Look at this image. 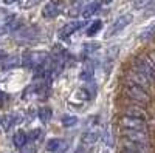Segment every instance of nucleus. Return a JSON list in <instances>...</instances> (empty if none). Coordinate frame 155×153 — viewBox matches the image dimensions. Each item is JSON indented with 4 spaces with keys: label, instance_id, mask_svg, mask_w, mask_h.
<instances>
[{
    "label": "nucleus",
    "instance_id": "obj_1",
    "mask_svg": "<svg viewBox=\"0 0 155 153\" xmlns=\"http://www.w3.org/2000/svg\"><path fill=\"white\" fill-rule=\"evenodd\" d=\"M124 96L135 100L137 104H147V102L150 100V96L147 93L146 88H141L138 85H134V84H126L124 87Z\"/></svg>",
    "mask_w": 155,
    "mask_h": 153
},
{
    "label": "nucleus",
    "instance_id": "obj_2",
    "mask_svg": "<svg viewBox=\"0 0 155 153\" xmlns=\"http://www.w3.org/2000/svg\"><path fill=\"white\" fill-rule=\"evenodd\" d=\"M120 125L123 130H134V132H144L147 133V122L144 119H138L132 116H124L120 119Z\"/></svg>",
    "mask_w": 155,
    "mask_h": 153
},
{
    "label": "nucleus",
    "instance_id": "obj_3",
    "mask_svg": "<svg viewBox=\"0 0 155 153\" xmlns=\"http://www.w3.org/2000/svg\"><path fill=\"white\" fill-rule=\"evenodd\" d=\"M64 9H65V0H50L42 9V16L45 19H54L62 14Z\"/></svg>",
    "mask_w": 155,
    "mask_h": 153
},
{
    "label": "nucleus",
    "instance_id": "obj_4",
    "mask_svg": "<svg viewBox=\"0 0 155 153\" xmlns=\"http://www.w3.org/2000/svg\"><path fill=\"white\" fill-rule=\"evenodd\" d=\"M132 20H134V16H132V14H123V16H120L118 19L112 23V27L109 28V31L106 33V39H109V37H113V36H116L118 33H121V31L127 27V25L132 23Z\"/></svg>",
    "mask_w": 155,
    "mask_h": 153
},
{
    "label": "nucleus",
    "instance_id": "obj_5",
    "mask_svg": "<svg viewBox=\"0 0 155 153\" xmlns=\"http://www.w3.org/2000/svg\"><path fill=\"white\" fill-rule=\"evenodd\" d=\"M126 79H127L129 84L138 85V87H141V88H146V90L152 85V81H149L143 73H140V71L135 70V68H130V70L126 71Z\"/></svg>",
    "mask_w": 155,
    "mask_h": 153
},
{
    "label": "nucleus",
    "instance_id": "obj_6",
    "mask_svg": "<svg viewBox=\"0 0 155 153\" xmlns=\"http://www.w3.org/2000/svg\"><path fill=\"white\" fill-rule=\"evenodd\" d=\"M134 68L138 70L140 73H143L149 81H153V74H155V71H153V63H150V62L147 60L146 56L135 59V62H134Z\"/></svg>",
    "mask_w": 155,
    "mask_h": 153
},
{
    "label": "nucleus",
    "instance_id": "obj_7",
    "mask_svg": "<svg viewBox=\"0 0 155 153\" xmlns=\"http://www.w3.org/2000/svg\"><path fill=\"white\" fill-rule=\"evenodd\" d=\"M123 148L126 153H152L150 144H141V142H134L123 139Z\"/></svg>",
    "mask_w": 155,
    "mask_h": 153
},
{
    "label": "nucleus",
    "instance_id": "obj_8",
    "mask_svg": "<svg viewBox=\"0 0 155 153\" xmlns=\"http://www.w3.org/2000/svg\"><path fill=\"white\" fill-rule=\"evenodd\" d=\"M123 139L134 142H141V144H150L149 135L144 132H134V130H123Z\"/></svg>",
    "mask_w": 155,
    "mask_h": 153
},
{
    "label": "nucleus",
    "instance_id": "obj_9",
    "mask_svg": "<svg viewBox=\"0 0 155 153\" xmlns=\"http://www.w3.org/2000/svg\"><path fill=\"white\" fill-rule=\"evenodd\" d=\"M124 114H126V116H132V118H138V119L147 121V111H146V108L140 107V105H126L124 107Z\"/></svg>",
    "mask_w": 155,
    "mask_h": 153
},
{
    "label": "nucleus",
    "instance_id": "obj_10",
    "mask_svg": "<svg viewBox=\"0 0 155 153\" xmlns=\"http://www.w3.org/2000/svg\"><path fill=\"white\" fill-rule=\"evenodd\" d=\"M82 25H84V22H70L67 25H64V27L59 30V37L61 39H67V37H70L71 34H74Z\"/></svg>",
    "mask_w": 155,
    "mask_h": 153
},
{
    "label": "nucleus",
    "instance_id": "obj_11",
    "mask_svg": "<svg viewBox=\"0 0 155 153\" xmlns=\"http://www.w3.org/2000/svg\"><path fill=\"white\" fill-rule=\"evenodd\" d=\"M45 148L48 151H56V153H62L65 150V141L64 139H59V138H51L47 141V145Z\"/></svg>",
    "mask_w": 155,
    "mask_h": 153
},
{
    "label": "nucleus",
    "instance_id": "obj_12",
    "mask_svg": "<svg viewBox=\"0 0 155 153\" xmlns=\"http://www.w3.org/2000/svg\"><path fill=\"white\" fill-rule=\"evenodd\" d=\"M101 9V2H98V0H95V2H92V3H88L82 11H81V16L84 17V19H90V17H93L96 12Z\"/></svg>",
    "mask_w": 155,
    "mask_h": 153
},
{
    "label": "nucleus",
    "instance_id": "obj_13",
    "mask_svg": "<svg viewBox=\"0 0 155 153\" xmlns=\"http://www.w3.org/2000/svg\"><path fill=\"white\" fill-rule=\"evenodd\" d=\"M98 139H99V135L96 132H87V133L82 135L81 142H82L84 147H93L98 142Z\"/></svg>",
    "mask_w": 155,
    "mask_h": 153
},
{
    "label": "nucleus",
    "instance_id": "obj_14",
    "mask_svg": "<svg viewBox=\"0 0 155 153\" xmlns=\"http://www.w3.org/2000/svg\"><path fill=\"white\" fill-rule=\"evenodd\" d=\"M20 65V59L17 56H9L2 62V68L3 70H12V68H17Z\"/></svg>",
    "mask_w": 155,
    "mask_h": 153
},
{
    "label": "nucleus",
    "instance_id": "obj_15",
    "mask_svg": "<svg viewBox=\"0 0 155 153\" xmlns=\"http://www.w3.org/2000/svg\"><path fill=\"white\" fill-rule=\"evenodd\" d=\"M27 141H28V138H27V133H25L23 130H17L14 133V136H12V142H14V145L17 148H20Z\"/></svg>",
    "mask_w": 155,
    "mask_h": 153
},
{
    "label": "nucleus",
    "instance_id": "obj_16",
    "mask_svg": "<svg viewBox=\"0 0 155 153\" xmlns=\"http://www.w3.org/2000/svg\"><path fill=\"white\" fill-rule=\"evenodd\" d=\"M20 65H22L23 68H27V70L33 68V51L27 49V51L22 54V57H20Z\"/></svg>",
    "mask_w": 155,
    "mask_h": 153
},
{
    "label": "nucleus",
    "instance_id": "obj_17",
    "mask_svg": "<svg viewBox=\"0 0 155 153\" xmlns=\"http://www.w3.org/2000/svg\"><path fill=\"white\" fill-rule=\"evenodd\" d=\"M39 119H41L44 124H47L50 119H51V114H53V111H51L50 107H42L41 110H39Z\"/></svg>",
    "mask_w": 155,
    "mask_h": 153
},
{
    "label": "nucleus",
    "instance_id": "obj_18",
    "mask_svg": "<svg viewBox=\"0 0 155 153\" xmlns=\"http://www.w3.org/2000/svg\"><path fill=\"white\" fill-rule=\"evenodd\" d=\"M12 122H14V119H12V114H3L2 118H0V125H2V129L5 132H8L11 127H12Z\"/></svg>",
    "mask_w": 155,
    "mask_h": 153
},
{
    "label": "nucleus",
    "instance_id": "obj_19",
    "mask_svg": "<svg viewBox=\"0 0 155 153\" xmlns=\"http://www.w3.org/2000/svg\"><path fill=\"white\" fill-rule=\"evenodd\" d=\"M62 125L64 127H67V129H70V127H74L78 124V118L74 116V114H65L62 119H61Z\"/></svg>",
    "mask_w": 155,
    "mask_h": 153
},
{
    "label": "nucleus",
    "instance_id": "obj_20",
    "mask_svg": "<svg viewBox=\"0 0 155 153\" xmlns=\"http://www.w3.org/2000/svg\"><path fill=\"white\" fill-rule=\"evenodd\" d=\"M101 27H102V22H101V20H95V22H93V23L87 28V36H88V37H93L95 34H98V33H99Z\"/></svg>",
    "mask_w": 155,
    "mask_h": 153
},
{
    "label": "nucleus",
    "instance_id": "obj_21",
    "mask_svg": "<svg viewBox=\"0 0 155 153\" xmlns=\"http://www.w3.org/2000/svg\"><path fill=\"white\" fill-rule=\"evenodd\" d=\"M92 78H93V70L90 67H85L81 73H79V79L82 82H92Z\"/></svg>",
    "mask_w": 155,
    "mask_h": 153
},
{
    "label": "nucleus",
    "instance_id": "obj_22",
    "mask_svg": "<svg viewBox=\"0 0 155 153\" xmlns=\"http://www.w3.org/2000/svg\"><path fill=\"white\" fill-rule=\"evenodd\" d=\"M153 3V0H135L134 2V8L135 9H144L147 6H150Z\"/></svg>",
    "mask_w": 155,
    "mask_h": 153
},
{
    "label": "nucleus",
    "instance_id": "obj_23",
    "mask_svg": "<svg viewBox=\"0 0 155 153\" xmlns=\"http://www.w3.org/2000/svg\"><path fill=\"white\" fill-rule=\"evenodd\" d=\"M20 153H34V142H25L20 147Z\"/></svg>",
    "mask_w": 155,
    "mask_h": 153
},
{
    "label": "nucleus",
    "instance_id": "obj_24",
    "mask_svg": "<svg viewBox=\"0 0 155 153\" xmlns=\"http://www.w3.org/2000/svg\"><path fill=\"white\" fill-rule=\"evenodd\" d=\"M152 37H153V25H150V27L146 31H143V34H141V39H144V40H149V39H152Z\"/></svg>",
    "mask_w": 155,
    "mask_h": 153
},
{
    "label": "nucleus",
    "instance_id": "obj_25",
    "mask_svg": "<svg viewBox=\"0 0 155 153\" xmlns=\"http://www.w3.org/2000/svg\"><path fill=\"white\" fill-rule=\"evenodd\" d=\"M98 49V43H87L85 45V51H95Z\"/></svg>",
    "mask_w": 155,
    "mask_h": 153
},
{
    "label": "nucleus",
    "instance_id": "obj_26",
    "mask_svg": "<svg viewBox=\"0 0 155 153\" xmlns=\"http://www.w3.org/2000/svg\"><path fill=\"white\" fill-rule=\"evenodd\" d=\"M37 2H39V0H27V3H25V8H30V6L36 5Z\"/></svg>",
    "mask_w": 155,
    "mask_h": 153
},
{
    "label": "nucleus",
    "instance_id": "obj_27",
    "mask_svg": "<svg viewBox=\"0 0 155 153\" xmlns=\"http://www.w3.org/2000/svg\"><path fill=\"white\" fill-rule=\"evenodd\" d=\"M17 0H3V3L5 5H12V3H16Z\"/></svg>",
    "mask_w": 155,
    "mask_h": 153
},
{
    "label": "nucleus",
    "instance_id": "obj_28",
    "mask_svg": "<svg viewBox=\"0 0 155 153\" xmlns=\"http://www.w3.org/2000/svg\"><path fill=\"white\" fill-rule=\"evenodd\" d=\"M5 31H6V28H5V27H3V28H0V36H2Z\"/></svg>",
    "mask_w": 155,
    "mask_h": 153
},
{
    "label": "nucleus",
    "instance_id": "obj_29",
    "mask_svg": "<svg viewBox=\"0 0 155 153\" xmlns=\"http://www.w3.org/2000/svg\"><path fill=\"white\" fill-rule=\"evenodd\" d=\"M102 2H104V3H110V2H112V0H102Z\"/></svg>",
    "mask_w": 155,
    "mask_h": 153
},
{
    "label": "nucleus",
    "instance_id": "obj_30",
    "mask_svg": "<svg viewBox=\"0 0 155 153\" xmlns=\"http://www.w3.org/2000/svg\"><path fill=\"white\" fill-rule=\"evenodd\" d=\"M2 104H3V100H2V97H0V107H2Z\"/></svg>",
    "mask_w": 155,
    "mask_h": 153
},
{
    "label": "nucleus",
    "instance_id": "obj_31",
    "mask_svg": "<svg viewBox=\"0 0 155 153\" xmlns=\"http://www.w3.org/2000/svg\"><path fill=\"white\" fill-rule=\"evenodd\" d=\"M73 2H79V0H73Z\"/></svg>",
    "mask_w": 155,
    "mask_h": 153
}]
</instances>
